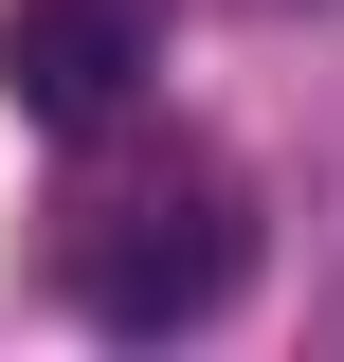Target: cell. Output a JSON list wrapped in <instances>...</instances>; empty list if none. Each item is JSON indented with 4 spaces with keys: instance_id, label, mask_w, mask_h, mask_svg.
Wrapping results in <instances>:
<instances>
[{
    "instance_id": "obj_1",
    "label": "cell",
    "mask_w": 344,
    "mask_h": 362,
    "mask_svg": "<svg viewBox=\"0 0 344 362\" xmlns=\"http://www.w3.org/2000/svg\"><path fill=\"white\" fill-rule=\"evenodd\" d=\"M55 272H73V308L109 326V344H164V326H217V308H236L254 218H236V181H217V163H127V181H91V199H73Z\"/></svg>"
},
{
    "instance_id": "obj_2",
    "label": "cell",
    "mask_w": 344,
    "mask_h": 362,
    "mask_svg": "<svg viewBox=\"0 0 344 362\" xmlns=\"http://www.w3.org/2000/svg\"><path fill=\"white\" fill-rule=\"evenodd\" d=\"M127 73H145V18L127 0H0V90H18V127H109L127 109Z\"/></svg>"
}]
</instances>
